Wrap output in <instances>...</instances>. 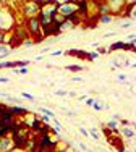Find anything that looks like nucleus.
Wrapping results in <instances>:
<instances>
[{
  "label": "nucleus",
  "instance_id": "f257e3e1",
  "mask_svg": "<svg viewBox=\"0 0 136 152\" xmlns=\"http://www.w3.org/2000/svg\"><path fill=\"white\" fill-rule=\"evenodd\" d=\"M15 13L12 8H7V7H0V31L2 32H10L13 31V28L16 26L15 23Z\"/></svg>",
  "mask_w": 136,
  "mask_h": 152
},
{
  "label": "nucleus",
  "instance_id": "f03ea898",
  "mask_svg": "<svg viewBox=\"0 0 136 152\" xmlns=\"http://www.w3.org/2000/svg\"><path fill=\"white\" fill-rule=\"evenodd\" d=\"M20 13L21 18L24 20H29V18H36L39 15V8H41V2H36V0H28V2H20Z\"/></svg>",
  "mask_w": 136,
  "mask_h": 152
},
{
  "label": "nucleus",
  "instance_id": "7ed1b4c3",
  "mask_svg": "<svg viewBox=\"0 0 136 152\" xmlns=\"http://www.w3.org/2000/svg\"><path fill=\"white\" fill-rule=\"evenodd\" d=\"M24 28H26L28 36H31V37H33V42H34V44H37V42H42V41H44L42 29H41V23H39L37 16L26 20V24H24Z\"/></svg>",
  "mask_w": 136,
  "mask_h": 152
},
{
  "label": "nucleus",
  "instance_id": "20e7f679",
  "mask_svg": "<svg viewBox=\"0 0 136 152\" xmlns=\"http://www.w3.org/2000/svg\"><path fill=\"white\" fill-rule=\"evenodd\" d=\"M57 13H58L60 16H63L67 20V18L73 16L78 13V7H76V2H68V0H62V5L57 8Z\"/></svg>",
  "mask_w": 136,
  "mask_h": 152
},
{
  "label": "nucleus",
  "instance_id": "39448f33",
  "mask_svg": "<svg viewBox=\"0 0 136 152\" xmlns=\"http://www.w3.org/2000/svg\"><path fill=\"white\" fill-rule=\"evenodd\" d=\"M107 5L110 7V13H112L113 16H123L125 13V8L128 7V2H125V0H107Z\"/></svg>",
  "mask_w": 136,
  "mask_h": 152
},
{
  "label": "nucleus",
  "instance_id": "423d86ee",
  "mask_svg": "<svg viewBox=\"0 0 136 152\" xmlns=\"http://www.w3.org/2000/svg\"><path fill=\"white\" fill-rule=\"evenodd\" d=\"M39 15L53 18L57 15V5L53 2H41V8H39Z\"/></svg>",
  "mask_w": 136,
  "mask_h": 152
},
{
  "label": "nucleus",
  "instance_id": "0eeeda50",
  "mask_svg": "<svg viewBox=\"0 0 136 152\" xmlns=\"http://www.w3.org/2000/svg\"><path fill=\"white\" fill-rule=\"evenodd\" d=\"M15 147V141L12 134H3L0 136V152H8Z\"/></svg>",
  "mask_w": 136,
  "mask_h": 152
},
{
  "label": "nucleus",
  "instance_id": "6e6552de",
  "mask_svg": "<svg viewBox=\"0 0 136 152\" xmlns=\"http://www.w3.org/2000/svg\"><path fill=\"white\" fill-rule=\"evenodd\" d=\"M10 112H12L13 117H24L26 113H29V110H28V108H24V107H21V105L10 107Z\"/></svg>",
  "mask_w": 136,
  "mask_h": 152
},
{
  "label": "nucleus",
  "instance_id": "1a4fd4ad",
  "mask_svg": "<svg viewBox=\"0 0 136 152\" xmlns=\"http://www.w3.org/2000/svg\"><path fill=\"white\" fill-rule=\"evenodd\" d=\"M118 133L125 137V139H133V137H135V129H133V126H123V128H121Z\"/></svg>",
  "mask_w": 136,
  "mask_h": 152
},
{
  "label": "nucleus",
  "instance_id": "9d476101",
  "mask_svg": "<svg viewBox=\"0 0 136 152\" xmlns=\"http://www.w3.org/2000/svg\"><path fill=\"white\" fill-rule=\"evenodd\" d=\"M73 28H75V24L71 23V21L65 20L63 23H60L58 26H57V29H58V34H62L63 31H70V29H73Z\"/></svg>",
  "mask_w": 136,
  "mask_h": 152
},
{
  "label": "nucleus",
  "instance_id": "9b49d317",
  "mask_svg": "<svg viewBox=\"0 0 136 152\" xmlns=\"http://www.w3.org/2000/svg\"><path fill=\"white\" fill-rule=\"evenodd\" d=\"M10 53H13V47H10L7 44H0V60L8 57Z\"/></svg>",
  "mask_w": 136,
  "mask_h": 152
},
{
  "label": "nucleus",
  "instance_id": "f8f14e48",
  "mask_svg": "<svg viewBox=\"0 0 136 152\" xmlns=\"http://www.w3.org/2000/svg\"><path fill=\"white\" fill-rule=\"evenodd\" d=\"M113 20H115V16H113V15H102V16H97L99 24H110Z\"/></svg>",
  "mask_w": 136,
  "mask_h": 152
},
{
  "label": "nucleus",
  "instance_id": "ddd939ff",
  "mask_svg": "<svg viewBox=\"0 0 136 152\" xmlns=\"http://www.w3.org/2000/svg\"><path fill=\"white\" fill-rule=\"evenodd\" d=\"M37 112H39V113H42V115H44V117H49V118H50V120H53V118H55V112H52L50 108H45V107H39V108H37Z\"/></svg>",
  "mask_w": 136,
  "mask_h": 152
},
{
  "label": "nucleus",
  "instance_id": "4468645a",
  "mask_svg": "<svg viewBox=\"0 0 136 152\" xmlns=\"http://www.w3.org/2000/svg\"><path fill=\"white\" fill-rule=\"evenodd\" d=\"M123 45H125V42H123V41H115L112 45H109L107 52H115V50H123Z\"/></svg>",
  "mask_w": 136,
  "mask_h": 152
},
{
  "label": "nucleus",
  "instance_id": "2eb2a0df",
  "mask_svg": "<svg viewBox=\"0 0 136 152\" xmlns=\"http://www.w3.org/2000/svg\"><path fill=\"white\" fill-rule=\"evenodd\" d=\"M118 125H120V123L117 120H109L105 123V128H109V129H112V131L118 133Z\"/></svg>",
  "mask_w": 136,
  "mask_h": 152
},
{
  "label": "nucleus",
  "instance_id": "dca6fc26",
  "mask_svg": "<svg viewBox=\"0 0 136 152\" xmlns=\"http://www.w3.org/2000/svg\"><path fill=\"white\" fill-rule=\"evenodd\" d=\"M88 134H89V137H92L94 141H99V139H101V134H99V129H97V128H89V129H88Z\"/></svg>",
  "mask_w": 136,
  "mask_h": 152
},
{
  "label": "nucleus",
  "instance_id": "f3484780",
  "mask_svg": "<svg viewBox=\"0 0 136 152\" xmlns=\"http://www.w3.org/2000/svg\"><path fill=\"white\" fill-rule=\"evenodd\" d=\"M92 110L94 112H102L104 110V102L101 99H94V104H92Z\"/></svg>",
  "mask_w": 136,
  "mask_h": 152
},
{
  "label": "nucleus",
  "instance_id": "a211bd4d",
  "mask_svg": "<svg viewBox=\"0 0 136 152\" xmlns=\"http://www.w3.org/2000/svg\"><path fill=\"white\" fill-rule=\"evenodd\" d=\"M65 70L67 71H75V73H80V71L84 70V66H81V65H67Z\"/></svg>",
  "mask_w": 136,
  "mask_h": 152
},
{
  "label": "nucleus",
  "instance_id": "6ab92c4d",
  "mask_svg": "<svg viewBox=\"0 0 136 152\" xmlns=\"http://www.w3.org/2000/svg\"><path fill=\"white\" fill-rule=\"evenodd\" d=\"M21 99H26V100H29V102H34L36 97L33 96V94H29V92L23 91V92H21Z\"/></svg>",
  "mask_w": 136,
  "mask_h": 152
},
{
  "label": "nucleus",
  "instance_id": "aec40b11",
  "mask_svg": "<svg viewBox=\"0 0 136 152\" xmlns=\"http://www.w3.org/2000/svg\"><path fill=\"white\" fill-rule=\"evenodd\" d=\"M99 58V53L97 52H89V53H86V60H89V61H94V60H97Z\"/></svg>",
  "mask_w": 136,
  "mask_h": 152
},
{
  "label": "nucleus",
  "instance_id": "412c9836",
  "mask_svg": "<svg viewBox=\"0 0 136 152\" xmlns=\"http://www.w3.org/2000/svg\"><path fill=\"white\" fill-rule=\"evenodd\" d=\"M7 100H8V102H12L13 105H21V99H20V97L10 96V97H8V99H7Z\"/></svg>",
  "mask_w": 136,
  "mask_h": 152
},
{
  "label": "nucleus",
  "instance_id": "4be33fe9",
  "mask_svg": "<svg viewBox=\"0 0 136 152\" xmlns=\"http://www.w3.org/2000/svg\"><path fill=\"white\" fill-rule=\"evenodd\" d=\"M20 44L23 45V47H28V49H31V45H34V42H33V39L28 37V39H24V41H21Z\"/></svg>",
  "mask_w": 136,
  "mask_h": 152
},
{
  "label": "nucleus",
  "instance_id": "5701e85b",
  "mask_svg": "<svg viewBox=\"0 0 136 152\" xmlns=\"http://www.w3.org/2000/svg\"><path fill=\"white\" fill-rule=\"evenodd\" d=\"M53 96H58V97H65V96H68V92L65 91V89H57V91H53Z\"/></svg>",
  "mask_w": 136,
  "mask_h": 152
},
{
  "label": "nucleus",
  "instance_id": "b1692460",
  "mask_svg": "<svg viewBox=\"0 0 136 152\" xmlns=\"http://www.w3.org/2000/svg\"><path fill=\"white\" fill-rule=\"evenodd\" d=\"M117 81H120V83H126V81H128V75H125V73L117 75Z\"/></svg>",
  "mask_w": 136,
  "mask_h": 152
},
{
  "label": "nucleus",
  "instance_id": "393cba45",
  "mask_svg": "<svg viewBox=\"0 0 136 152\" xmlns=\"http://www.w3.org/2000/svg\"><path fill=\"white\" fill-rule=\"evenodd\" d=\"M53 125H55V131H63V125L58 120H55V118H53Z\"/></svg>",
  "mask_w": 136,
  "mask_h": 152
},
{
  "label": "nucleus",
  "instance_id": "a878e982",
  "mask_svg": "<svg viewBox=\"0 0 136 152\" xmlns=\"http://www.w3.org/2000/svg\"><path fill=\"white\" fill-rule=\"evenodd\" d=\"M76 146L80 147L81 151H84V152H89V149H88V146H86L84 142H81V141H76Z\"/></svg>",
  "mask_w": 136,
  "mask_h": 152
},
{
  "label": "nucleus",
  "instance_id": "bb28decb",
  "mask_svg": "<svg viewBox=\"0 0 136 152\" xmlns=\"http://www.w3.org/2000/svg\"><path fill=\"white\" fill-rule=\"evenodd\" d=\"M78 131H80V133H81V134H83V136L89 137V134H88V129H86V128H83V126H80V128H78Z\"/></svg>",
  "mask_w": 136,
  "mask_h": 152
},
{
  "label": "nucleus",
  "instance_id": "cd10ccee",
  "mask_svg": "<svg viewBox=\"0 0 136 152\" xmlns=\"http://www.w3.org/2000/svg\"><path fill=\"white\" fill-rule=\"evenodd\" d=\"M50 55L52 57H60V55H63V50H53V52H50Z\"/></svg>",
  "mask_w": 136,
  "mask_h": 152
},
{
  "label": "nucleus",
  "instance_id": "c85d7f7f",
  "mask_svg": "<svg viewBox=\"0 0 136 152\" xmlns=\"http://www.w3.org/2000/svg\"><path fill=\"white\" fill-rule=\"evenodd\" d=\"M18 70V75H28L29 71H28V68H16Z\"/></svg>",
  "mask_w": 136,
  "mask_h": 152
},
{
  "label": "nucleus",
  "instance_id": "c756f323",
  "mask_svg": "<svg viewBox=\"0 0 136 152\" xmlns=\"http://www.w3.org/2000/svg\"><path fill=\"white\" fill-rule=\"evenodd\" d=\"M84 102H86V105H88V107H92V104H94V99H92V97H88Z\"/></svg>",
  "mask_w": 136,
  "mask_h": 152
},
{
  "label": "nucleus",
  "instance_id": "7c9ffc66",
  "mask_svg": "<svg viewBox=\"0 0 136 152\" xmlns=\"http://www.w3.org/2000/svg\"><path fill=\"white\" fill-rule=\"evenodd\" d=\"M97 53H99V55H101V53H104V55H105V53H109V52H107L105 47H97Z\"/></svg>",
  "mask_w": 136,
  "mask_h": 152
},
{
  "label": "nucleus",
  "instance_id": "2f4dec72",
  "mask_svg": "<svg viewBox=\"0 0 136 152\" xmlns=\"http://www.w3.org/2000/svg\"><path fill=\"white\" fill-rule=\"evenodd\" d=\"M12 96L10 92H5V91H0V97H3V99H8V97Z\"/></svg>",
  "mask_w": 136,
  "mask_h": 152
},
{
  "label": "nucleus",
  "instance_id": "473e14b6",
  "mask_svg": "<svg viewBox=\"0 0 136 152\" xmlns=\"http://www.w3.org/2000/svg\"><path fill=\"white\" fill-rule=\"evenodd\" d=\"M5 37H7V34L0 31V44H5Z\"/></svg>",
  "mask_w": 136,
  "mask_h": 152
},
{
  "label": "nucleus",
  "instance_id": "72a5a7b5",
  "mask_svg": "<svg viewBox=\"0 0 136 152\" xmlns=\"http://www.w3.org/2000/svg\"><path fill=\"white\" fill-rule=\"evenodd\" d=\"M71 81H73V83H81V81H83V78H81V76H73Z\"/></svg>",
  "mask_w": 136,
  "mask_h": 152
},
{
  "label": "nucleus",
  "instance_id": "f704fd0d",
  "mask_svg": "<svg viewBox=\"0 0 136 152\" xmlns=\"http://www.w3.org/2000/svg\"><path fill=\"white\" fill-rule=\"evenodd\" d=\"M0 83H2V84H7V83H10V79L5 78V76H0Z\"/></svg>",
  "mask_w": 136,
  "mask_h": 152
},
{
  "label": "nucleus",
  "instance_id": "c9c22d12",
  "mask_svg": "<svg viewBox=\"0 0 136 152\" xmlns=\"http://www.w3.org/2000/svg\"><path fill=\"white\" fill-rule=\"evenodd\" d=\"M130 26H131V21H126V23L120 24V28H123V29H126V28H130Z\"/></svg>",
  "mask_w": 136,
  "mask_h": 152
},
{
  "label": "nucleus",
  "instance_id": "e433bc0d",
  "mask_svg": "<svg viewBox=\"0 0 136 152\" xmlns=\"http://www.w3.org/2000/svg\"><path fill=\"white\" fill-rule=\"evenodd\" d=\"M8 152H26L24 149H21V147H13L12 151H8Z\"/></svg>",
  "mask_w": 136,
  "mask_h": 152
},
{
  "label": "nucleus",
  "instance_id": "4c0bfd02",
  "mask_svg": "<svg viewBox=\"0 0 136 152\" xmlns=\"http://www.w3.org/2000/svg\"><path fill=\"white\" fill-rule=\"evenodd\" d=\"M123 65H125V66H133L135 68V61H125Z\"/></svg>",
  "mask_w": 136,
  "mask_h": 152
},
{
  "label": "nucleus",
  "instance_id": "58836bf2",
  "mask_svg": "<svg viewBox=\"0 0 136 152\" xmlns=\"http://www.w3.org/2000/svg\"><path fill=\"white\" fill-rule=\"evenodd\" d=\"M49 50H50V49H49V47H44V49L41 50V53H39V55H44V53H47Z\"/></svg>",
  "mask_w": 136,
  "mask_h": 152
},
{
  "label": "nucleus",
  "instance_id": "ea45409f",
  "mask_svg": "<svg viewBox=\"0 0 136 152\" xmlns=\"http://www.w3.org/2000/svg\"><path fill=\"white\" fill-rule=\"evenodd\" d=\"M65 115H68V117H75V112H70V110H67V112H63Z\"/></svg>",
  "mask_w": 136,
  "mask_h": 152
},
{
  "label": "nucleus",
  "instance_id": "a19ab883",
  "mask_svg": "<svg viewBox=\"0 0 136 152\" xmlns=\"http://www.w3.org/2000/svg\"><path fill=\"white\" fill-rule=\"evenodd\" d=\"M86 99H88V96H80V97H78V100H80V102H84Z\"/></svg>",
  "mask_w": 136,
  "mask_h": 152
},
{
  "label": "nucleus",
  "instance_id": "79ce46f5",
  "mask_svg": "<svg viewBox=\"0 0 136 152\" xmlns=\"http://www.w3.org/2000/svg\"><path fill=\"white\" fill-rule=\"evenodd\" d=\"M112 36H115V32H109V34H104V37H112Z\"/></svg>",
  "mask_w": 136,
  "mask_h": 152
},
{
  "label": "nucleus",
  "instance_id": "37998d69",
  "mask_svg": "<svg viewBox=\"0 0 136 152\" xmlns=\"http://www.w3.org/2000/svg\"><path fill=\"white\" fill-rule=\"evenodd\" d=\"M36 60H37V61H41V60H44V55H37V57H36Z\"/></svg>",
  "mask_w": 136,
  "mask_h": 152
},
{
  "label": "nucleus",
  "instance_id": "c03bdc74",
  "mask_svg": "<svg viewBox=\"0 0 136 152\" xmlns=\"http://www.w3.org/2000/svg\"><path fill=\"white\" fill-rule=\"evenodd\" d=\"M68 96H71V97H76V92H75V91H71V92H68Z\"/></svg>",
  "mask_w": 136,
  "mask_h": 152
},
{
  "label": "nucleus",
  "instance_id": "a18cd8bd",
  "mask_svg": "<svg viewBox=\"0 0 136 152\" xmlns=\"http://www.w3.org/2000/svg\"><path fill=\"white\" fill-rule=\"evenodd\" d=\"M5 68V61H0V70H3Z\"/></svg>",
  "mask_w": 136,
  "mask_h": 152
},
{
  "label": "nucleus",
  "instance_id": "49530a36",
  "mask_svg": "<svg viewBox=\"0 0 136 152\" xmlns=\"http://www.w3.org/2000/svg\"><path fill=\"white\" fill-rule=\"evenodd\" d=\"M91 47H96V49H97V47H99V42H92Z\"/></svg>",
  "mask_w": 136,
  "mask_h": 152
},
{
  "label": "nucleus",
  "instance_id": "de8ad7c7",
  "mask_svg": "<svg viewBox=\"0 0 136 152\" xmlns=\"http://www.w3.org/2000/svg\"><path fill=\"white\" fill-rule=\"evenodd\" d=\"M101 152H105V151H101Z\"/></svg>",
  "mask_w": 136,
  "mask_h": 152
}]
</instances>
